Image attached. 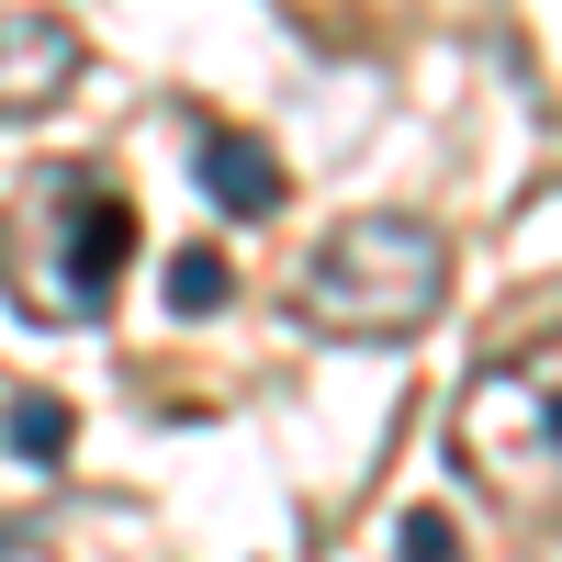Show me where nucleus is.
<instances>
[{"label": "nucleus", "instance_id": "4", "mask_svg": "<svg viewBox=\"0 0 562 562\" xmlns=\"http://www.w3.org/2000/svg\"><path fill=\"white\" fill-rule=\"evenodd\" d=\"M79 79V34L57 12H0V113H34Z\"/></svg>", "mask_w": 562, "mask_h": 562}, {"label": "nucleus", "instance_id": "5", "mask_svg": "<svg viewBox=\"0 0 562 562\" xmlns=\"http://www.w3.org/2000/svg\"><path fill=\"white\" fill-rule=\"evenodd\" d=\"M203 192H214V214L259 225V214H281V158L259 147L248 124H214V135H203Z\"/></svg>", "mask_w": 562, "mask_h": 562}, {"label": "nucleus", "instance_id": "1", "mask_svg": "<svg viewBox=\"0 0 562 562\" xmlns=\"http://www.w3.org/2000/svg\"><path fill=\"white\" fill-rule=\"evenodd\" d=\"M450 304V248L428 214H349L326 225L304 281H293V315L315 338H416Z\"/></svg>", "mask_w": 562, "mask_h": 562}, {"label": "nucleus", "instance_id": "7", "mask_svg": "<svg viewBox=\"0 0 562 562\" xmlns=\"http://www.w3.org/2000/svg\"><path fill=\"white\" fill-rule=\"evenodd\" d=\"M225 293H237V270H225L214 248H180V259H169V315L203 326V315H225Z\"/></svg>", "mask_w": 562, "mask_h": 562}, {"label": "nucleus", "instance_id": "3", "mask_svg": "<svg viewBox=\"0 0 562 562\" xmlns=\"http://www.w3.org/2000/svg\"><path fill=\"white\" fill-rule=\"evenodd\" d=\"M34 192H45V214H57V281H68V315H102L113 270H124V248H135V203H113L102 180H79V169L34 180Z\"/></svg>", "mask_w": 562, "mask_h": 562}, {"label": "nucleus", "instance_id": "6", "mask_svg": "<svg viewBox=\"0 0 562 562\" xmlns=\"http://www.w3.org/2000/svg\"><path fill=\"white\" fill-rule=\"evenodd\" d=\"M0 439H12L34 473H57V461H68V439H79V416H68L57 394H12V405H0Z\"/></svg>", "mask_w": 562, "mask_h": 562}, {"label": "nucleus", "instance_id": "8", "mask_svg": "<svg viewBox=\"0 0 562 562\" xmlns=\"http://www.w3.org/2000/svg\"><path fill=\"white\" fill-rule=\"evenodd\" d=\"M394 562H461V529L439 518V506H405L394 518Z\"/></svg>", "mask_w": 562, "mask_h": 562}, {"label": "nucleus", "instance_id": "2", "mask_svg": "<svg viewBox=\"0 0 562 562\" xmlns=\"http://www.w3.org/2000/svg\"><path fill=\"white\" fill-rule=\"evenodd\" d=\"M450 450L495 495H562V338L484 360L450 405Z\"/></svg>", "mask_w": 562, "mask_h": 562}]
</instances>
